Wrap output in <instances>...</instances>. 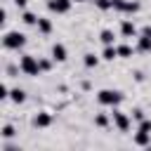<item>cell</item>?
Instances as JSON below:
<instances>
[{
  "instance_id": "obj_15",
  "label": "cell",
  "mask_w": 151,
  "mask_h": 151,
  "mask_svg": "<svg viewBox=\"0 0 151 151\" xmlns=\"http://www.w3.org/2000/svg\"><path fill=\"white\" fill-rule=\"evenodd\" d=\"M38 19H40V17H35L33 12H24V14H21V21H24L26 26H38Z\"/></svg>"
},
{
  "instance_id": "obj_29",
  "label": "cell",
  "mask_w": 151,
  "mask_h": 151,
  "mask_svg": "<svg viewBox=\"0 0 151 151\" xmlns=\"http://www.w3.org/2000/svg\"><path fill=\"white\" fill-rule=\"evenodd\" d=\"M113 2H118V0H113Z\"/></svg>"
},
{
  "instance_id": "obj_13",
  "label": "cell",
  "mask_w": 151,
  "mask_h": 151,
  "mask_svg": "<svg viewBox=\"0 0 151 151\" xmlns=\"http://www.w3.org/2000/svg\"><path fill=\"white\" fill-rule=\"evenodd\" d=\"M9 99H12L14 104H24V101H26V92H24L21 87H14V90H9Z\"/></svg>"
},
{
  "instance_id": "obj_26",
  "label": "cell",
  "mask_w": 151,
  "mask_h": 151,
  "mask_svg": "<svg viewBox=\"0 0 151 151\" xmlns=\"http://www.w3.org/2000/svg\"><path fill=\"white\" fill-rule=\"evenodd\" d=\"M12 2H14V5H17V7H19V9H24V7H26V2H28V0H12Z\"/></svg>"
},
{
  "instance_id": "obj_10",
  "label": "cell",
  "mask_w": 151,
  "mask_h": 151,
  "mask_svg": "<svg viewBox=\"0 0 151 151\" xmlns=\"http://www.w3.org/2000/svg\"><path fill=\"white\" fill-rule=\"evenodd\" d=\"M137 50H139V52H151V35L139 33V35H137Z\"/></svg>"
},
{
  "instance_id": "obj_18",
  "label": "cell",
  "mask_w": 151,
  "mask_h": 151,
  "mask_svg": "<svg viewBox=\"0 0 151 151\" xmlns=\"http://www.w3.org/2000/svg\"><path fill=\"white\" fill-rule=\"evenodd\" d=\"M94 125H97V127H106V125H109V116H106V113H97V116H94Z\"/></svg>"
},
{
  "instance_id": "obj_17",
  "label": "cell",
  "mask_w": 151,
  "mask_h": 151,
  "mask_svg": "<svg viewBox=\"0 0 151 151\" xmlns=\"http://www.w3.org/2000/svg\"><path fill=\"white\" fill-rule=\"evenodd\" d=\"M113 38H116V35H113V31H109V28H104V31L99 33V40H101L104 45H113Z\"/></svg>"
},
{
  "instance_id": "obj_12",
  "label": "cell",
  "mask_w": 151,
  "mask_h": 151,
  "mask_svg": "<svg viewBox=\"0 0 151 151\" xmlns=\"http://www.w3.org/2000/svg\"><path fill=\"white\" fill-rule=\"evenodd\" d=\"M116 57H118V47H116V45H104L101 59H104V61H113Z\"/></svg>"
},
{
  "instance_id": "obj_25",
  "label": "cell",
  "mask_w": 151,
  "mask_h": 151,
  "mask_svg": "<svg viewBox=\"0 0 151 151\" xmlns=\"http://www.w3.org/2000/svg\"><path fill=\"white\" fill-rule=\"evenodd\" d=\"M132 116H134V120H142V118H144V111H142V109H134Z\"/></svg>"
},
{
  "instance_id": "obj_14",
  "label": "cell",
  "mask_w": 151,
  "mask_h": 151,
  "mask_svg": "<svg viewBox=\"0 0 151 151\" xmlns=\"http://www.w3.org/2000/svg\"><path fill=\"white\" fill-rule=\"evenodd\" d=\"M38 31H40V33H45V35H47V33H52V21H50L47 17H40V19H38Z\"/></svg>"
},
{
  "instance_id": "obj_16",
  "label": "cell",
  "mask_w": 151,
  "mask_h": 151,
  "mask_svg": "<svg viewBox=\"0 0 151 151\" xmlns=\"http://www.w3.org/2000/svg\"><path fill=\"white\" fill-rule=\"evenodd\" d=\"M83 64H85L87 68H94V66L99 64V57H97V54H92V52H87V54L83 57Z\"/></svg>"
},
{
  "instance_id": "obj_3",
  "label": "cell",
  "mask_w": 151,
  "mask_h": 151,
  "mask_svg": "<svg viewBox=\"0 0 151 151\" xmlns=\"http://www.w3.org/2000/svg\"><path fill=\"white\" fill-rule=\"evenodd\" d=\"M2 45H5V50H21L26 45V35L19 31H7L2 35Z\"/></svg>"
},
{
  "instance_id": "obj_23",
  "label": "cell",
  "mask_w": 151,
  "mask_h": 151,
  "mask_svg": "<svg viewBox=\"0 0 151 151\" xmlns=\"http://www.w3.org/2000/svg\"><path fill=\"white\" fill-rule=\"evenodd\" d=\"M52 61L54 59H40V71H50L52 68Z\"/></svg>"
},
{
  "instance_id": "obj_1",
  "label": "cell",
  "mask_w": 151,
  "mask_h": 151,
  "mask_svg": "<svg viewBox=\"0 0 151 151\" xmlns=\"http://www.w3.org/2000/svg\"><path fill=\"white\" fill-rule=\"evenodd\" d=\"M123 99H125V94L120 90H99L97 92V101L104 106H118Z\"/></svg>"
},
{
  "instance_id": "obj_20",
  "label": "cell",
  "mask_w": 151,
  "mask_h": 151,
  "mask_svg": "<svg viewBox=\"0 0 151 151\" xmlns=\"http://www.w3.org/2000/svg\"><path fill=\"white\" fill-rule=\"evenodd\" d=\"M0 134H2V139H12L17 132H14V127H12V125H2V132H0Z\"/></svg>"
},
{
  "instance_id": "obj_9",
  "label": "cell",
  "mask_w": 151,
  "mask_h": 151,
  "mask_svg": "<svg viewBox=\"0 0 151 151\" xmlns=\"http://www.w3.org/2000/svg\"><path fill=\"white\" fill-rule=\"evenodd\" d=\"M66 57H68V52H66V45H61V42H54V45H52V59H54V61H66Z\"/></svg>"
},
{
  "instance_id": "obj_11",
  "label": "cell",
  "mask_w": 151,
  "mask_h": 151,
  "mask_svg": "<svg viewBox=\"0 0 151 151\" xmlns=\"http://www.w3.org/2000/svg\"><path fill=\"white\" fill-rule=\"evenodd\" d=\"M134 144H137V146H149V144H151V132L137 130V134H134Z\"/></svg>"
},
{
  "instance_id": "obj_4",
  "label": "cell",
  "mask_w": 151,
  "mask_h": 151,
  "mask_svg": "<svg viewBox=\"0 0 151 151\" xmlns=\"http://www.w3.org/2000/svg\"><path fill=\"white\" fill-rule=\"evenodd\" d=\"M111 118H113V123H116V127H118L120 132H127V130H130V116H127V113H123V111H118V109L113 106Z\"/></svg>"
},
{
  "instance_id": "obj_27",
  "label": "cell",
  "mask_w": 151,
  "mask_h": 151,
  "mask_svg": "<svg viewBox=\"0 0 151 151\" xmlns=\"http://www.w3.org/2000/svg\"><path fill=\"white\" fill-rule=\"evenodd\" d=\"M134 80L142 83V80H144V73H142V71H134Z\"/></svg>"
},
{
  "instance_id": "obj_24",
  "label": "cell",
  "mask_w": 151,
  "mask_h": 151,
  "mask_svg": "<svg viewBox=\"0 0 151 151\" xmlns=\"http://www.w3.org/2000/svg\"><path fill=\"white\" fill-rule=\"evenodd\" d=\"M0 99H9V87L7 85H0Z\"/></svg>"
},
{
  "instance_id": "obj_2",
  "label": "cell",
  "mask_w": 151,
  "mask_h": 151,
  "mask_svg": "<svg viewBox=\"0 0 151 151\" xmlns=\"http://www.w3.org/2000/svg\"><path fill=\"white\" fill-rule=\"evenodd\" d=\"M19 68H21L26 76H40V59L33 57V54H21Z\"/></svg>"
},
{
  "instance_id": "obj_5",
  "label": "cell",
  "mask_w": 151,
  "mask_h": 151,
  "mask_svg": "<svg viewBox=\"0 0 151 151\" xmlns=\"http://www.w3.org/2000/svg\"><path fill=\"white\" fill-rule=\"evenodd\" d=\"M139 2L137 0H118V2H113V9H118V12H125V14H134V12H139Z\"/></svg>"
},
{
  "instance_id": "obj_6",
  "label": "cell",
  "mask_w": 151,
  "mask_h": 151,
  "mask_svg": "<svg viewBox=\"0 0 151 151\" xmlns=\"http://www.w3.org/2000/svg\"><path fill=\"white\" fill-rule=\"evenodd\" d=\"M73 0H47V9L50 12H57V14H66L71 9Z\"/></svg>"
},
{
  "instance_id": "obj_22",
  "label": "cell",
  "mask_w": 151,
  "mask_h": 151,
  "mask_svg": "<svg viewBox=\"0 0 151 151\" xmlns=\"http://www.w3.org/2000/svg\"><path fill=\"white\" fill-rule=\"evenodd\" d=\"M137 130H144V132H151V120H146V118H142L139 120V127Z\"/></svg>"
},
{
  "instance_id": "obj_28",
  "label": "cell",
  "mask_w": 151,
  "mask_h": 151,
  "mask_svg": "<svg viewBox=\"0 0 151 151\" xmlns=\"http://www.w3.org/2000/svg\"><path fill=\"white\" fill-rule=\"evenodd\" d=\"M73 2H87V0H73Z\"/></svg>"
},
{
  "instance_id": "obj_21",
  "label": "cell",
  "mask_w": 151,
  "mask_h": 151,
  "mask_svg": "<svg viewBox=\"0 0 151 151\" xmlns=\"http://www.w3.org/2000/svg\"><path fill=\"white\" fill-rule=\"evenodd\" d=\"M118 57H132V47L130 45H118Z\"/></svg>"
},
{
  "instance_id": "obj_8",
  "label": "cell",
  "mask_w": 151,
  "mask_h": 151,
  "mask_svg": "<svg viewBox=\"0 0 151 151\" xmlns=\"http://www.w3.org/2000/svg\"><path fill=\"white\" fill-rule=\"evenodd\" d=\"M120 33H123L125 38H137V35H139V31H137V26H134L132 19H125V21L120 24Z\"/></svg>"
},
{
  "instance_id": "obj_7",
  "label": "cell",
  "mask_w": 151,
  "mask_h": 151,
  "mask_svg": "<svg viewBox=\"0 0 151 151\" xmlns=\"http://www.w3.org/2000/svg\"><path fill=\"white\" fill-rule=\"evenodd\" d=\"M50 125H52V113L40 111L33 116V127H50Z\"/></svg>"
},
{
  "instance_id": "obj_19",
  "label": "cell",
  "mask_w": 151,
  "mask_h": 151,
  "mask_svg": "<svg viewBox=\"0 0 151 151\" xmlns=\"http://www.w3.org/2000/svg\"><path fill=\"white\" fill-rule=\"evenodd\" d=\"M94 5H97V9L106 12V9H111V7H113V0H94Z\"/></svg>"
}]
</instances>
